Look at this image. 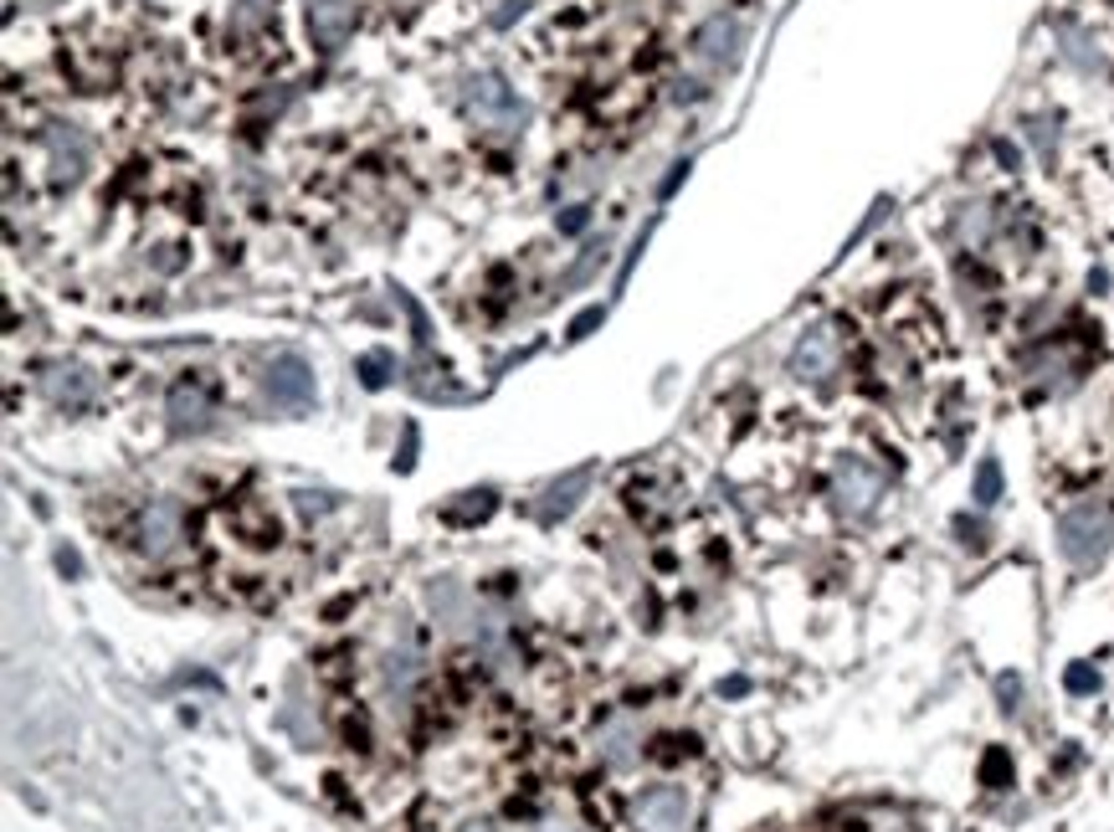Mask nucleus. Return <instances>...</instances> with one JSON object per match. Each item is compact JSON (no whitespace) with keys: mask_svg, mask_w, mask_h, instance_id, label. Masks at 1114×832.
Masks as SVG:
<instances>
[{"mask_svg":"<svg viewBox=\"0 0 1114 832\" xmlns=\"http://www.w3.org/2000/svg\"><path fill=\"white\" fill-rule=\"evenodd\" d=\"M739 37H745V26H739L735 16H714L699 32V57H709V62H730V57L739 52Z\"/></svg>","mask_w":1114,"mask_h":832,"instance_id":"6e6552de","label":"nucleus"},{"mask_svg":"<svg viewBox=\"0 0 1114 832\" xmlns=\"http://www.w3.org/2000/svg\"><path fill=\"white\" fill-rule=\"evenodd\" d=\"M1094 684H1099V678H1094L1089 669H1074V673H1068V688H1074V694H1089Z\"/></svg>","mask_w":1114,"mask_h":832,"instance_id":"9d476101","label":"nucleus"},{"mask_svg":"<svg viewBox=\"0 0 1114 832\" xmlns=\"http://www.w3.org/2000/svg\"><path fill=\"white\" fill-rule=\"evenodd\" d=\"M879 493H883V473L862 453H847L843 463H837V499H843L847 509H868Z\"/></svg>","mask_w":1114,"mask_h":832,"instance_id":"423d86ee","label":"nucleus"},{"mask_svg":"<svg viewBox=\"0 0 1114 832\" xmlns=\"http://www.w3.org/2000/svg\"><path fill=\"white\" fill-rule=\"evenodd\" d=\"M467 103H473V113H478L483 124H493V129H519L524 124V103L503 88V77H493V73H483V77H473V83H467Z\"/></svg>","mask_w":1114,"mask_h":832,"instance_id":"f03ea898","label":"nucleus"},{"mask_svg":"<svg viewBox=\"0 0 1114 832\" xmlns=\"http://www.w3.org/2000/svg\"><path fill=\"white\" fill-rule=\"evenodd\" d=\"M1104 545H1110V525H1104L1099 509H1068V514H1063V550H1068L1074 561H1089Z\"/></svg>","mask_w":1114,"mask_h":832,"instance_id":"39448f33","label":"nucleus"},{"mask_svg":"<svg viewBox=\"0 0 1114 832\" xmlns=\"http://www.w3.org/2000/svg\"><path fill=\"white\" fill-rule=\"evenodd\" d=\"M350 26H355V0H308V37L323 52H340Z\"/></svg>","mask_w":1114,"mask_h":832,"instance_id":"20e7f679","label":"nucleus"},{"mask_svg":"<svg viewBox=\"0 0 1114 832\" xmlns=\"http://www.w3.org/2000/svg\"><path fill=\"white\" fill-rule=\"evenodd\" d=\"M268 396L283 406H308L314 401V370L298 355H278L268 365Z\"/></svg>","mask_w":1114,"mask_h":832,"instance_id":"0eeeda50","label":"nucleus"},{"mask_svg":"<svg viewBox=\"0 0 1114 832\" xmlns=\"http://www.w3.org/2000/svg\"><path fill=\"white\" fill-rule=\"evenodd\" d=\"M837 370H843V340L827 325H811L807 334L796 340V350H791V376L801 380V386H827Z\"/></svg>","mask_w":1114,"mask_h":832,"instance_id":"f257e3e1","label":"nucleus"},{"mask_svg":"<svg viewBox=\"0 0 1114 832\" xmlns=\"http://www.w3.org/2000/svg\"><path fill=\"white\" fill-rule=\"evenodd\" d=\"M164 412H170V421H175V427H200V421L216 412V386L200 376V370H185V376L170 386Z\"/></svg>","mask_w":1114,"mask_h":832,"instance_id":"7ed1b4c3","label":"nucleus"},{"mask_svg":"<svg viewBox=\"0 0 1114 832\" xmlns=\"http://www.w3.org/2000/svg\"><path fill=\"white\" fill-rule=\"evenodd\" d=\"M1002 499V468L996 463H981V473H976V504H996Z\"/></svg>","mask_w":1114,"mask_h":832,"instance_id":"1a4fd4ad","label":"nucleus"}]
</instances>
